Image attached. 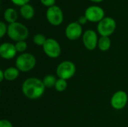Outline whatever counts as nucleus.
Wrapping results in <instances>:
<instances>
[{"label": "nucleus", "instance_id": "412c9836", "mask_svg": "<svg viewBox=\"0 0 128 127\" xmlns=\"http://www.w3.org/2000/svg\"><path fill=\"white\" fill-rule=\"evenodd\" d=\"M8 32V25L4 22L1 21L0 22V37L2 38Z\"/></svg>", "mask_w": 128, "mask_h": 127}, {"label": "nucleus", "instance_id": "aec40b11", "mask_svg": "<svg viewBox=\"0 0 128 127\" xmlns=\"http://www.w3.org/2000/svg\"><path fill=\"white\" fill-rule=\"evenodd\" d=\"M15 47H16L17 52L24 53L25 51L27 49L28 46H27V43L26 42V40H22V41L16 42L15 44Z\"/></svg>", "mask_w": 128, "mask_h": 127}, {"label": "nucleus", "instance_id": "9b49d317", "mask_svg": "<svg viewBox=\"0 0 128 127\" xmlns=\"http://www.w3.org/2000/svg\"><path fill=\"white\" fill-rule=\"evenodd\" d=\"M82 25L78 22H73L68 25L65 28V35L70 40H76L82 35Z\"/></svg>", "mask_w": 128, "mask_h": 127}, {"label": "nucleus", "instance_id": "6e6552de", "mask_svg": "<svg viewBox=\"0 0 128 127\" xmlns=\"http://www.w3.org/2000/svg\"><path fill=\"white\" fill-rule=\"evenodd\" d=\"M84 15L89 22H99L105 17V12L101 7L92 5L86 8Z\"/></svg>", "mask_w": 128, "mask_h": 127}, {"label": "nucleus", "instance_id": "7ed1b4c3", "mask_svg": "<svg viewBox=\"0 0 128 127\" xmlns=\"http://www.w3.org/2000/svg\"><path fill=\"white\" fill-rule=\"evenodd\" d=\"M37 61L36 58L31 53L24 52L17 56L15 61V67L23 73L28 72L34 68Z\"/></svg>", "mask_w": 128, "mask_h": 127}, {"label": "nucleus", "instance_id": "ddd939ff", "mask_svg": "<svg viewBox=\"0 0 128 127\" xmlns=\"http://www.w3.org/2000/svg\"><path fill=\"white\" fill-rule=\"evenodd\" d=\"M20 13L22 18H24L25 19L29 20V19H32L34 16V9L31 4H27L20 7Z\"/></svg>", "mask_w": 128, "mask_h": 127}, {"label": "nucleus", "instance_id": "423d86ee", "mask_svg": "<svg viewBox=\"0 0 128 127\" xmlns=\"http://www.w3.org/2000/svg\"><path fill=\"white\" fill-rule=\"evenodd\" d=\"M43 49L46 56L50 58H57L62 53V48L59 43L54 38H47Z\"/></svg>", "mask_w": 128, "mask_h": 127}, {"label": "nucleus", "instance_id": "f3484780", "mask_svg": "<svg viewBox=\"0 0 128 127\" xmlns=\"http://www.w3.org/2000/svg\"><path fill=\"white\" fill-rule=\"evenodd\" d=\"M42 81H43L44 85H45L46 88H50L55 87L57 79H56V77L55 76L51 75V74H48V75H46V76H45L44 77Z\"/></svg>", "mask_w": 128, "mask_h": 127}, {"label": "nucleus", "instance_id": "f03ea898", "mask_svg": "<svg viewBox=\"0 0 128 127\" xmlns=\"http://www.w3.org/2000/svg\"><path fill=\"white\" fill-rule=\"evenodd\" d=\"M28 28L21 22H14L8 25L7 34L10 39L14 41L18 42L22 40H26L28 37Z\"/></svg>", "mask_w": 128, "mask_h": 127}, {"label": "nucleus", "instance_id": "bb28decb", "mask_svg": "<svg viewBox=\"0 0 128 127\" xmlns=\"http://www.w3.org/2000/svg\"><path fill=\"white\" fill-rule=\"evenodd\" d=\"M90 1H93V2L98 3V2H101V1H104V0H90Z\"/></svg>", "mask_w": 128, "mask_h": 127}, {"label": "nucleus", "instance_id": "a878e982", "mask_svg": "<svg viewBox=\"0 0 128 127\" xmlns=\"http://www.w3.org/2000/svg\"><path fill=\"white\" fill-rule=\"evenodd\" d=\"M4 79V73L3 70H0V82H3Z\"/></svg>", "mask_w": 128, "mask_h": 127}, {"label": "nucleus", "instance_id": "2eb2a0df", "mask_svg": "<svg viewBox=\"0 0 128 127\" xmlns=\"http://www.w3.org/2000/svg\"><path fill=\"white\" fill-rule=\"evenodd\" d=\"M20 70L16 67H10L4 70V79L9 82L16 80L20 76Z\"/></svg>", "mask_w": 128, "mask_h": 127}, {"label": "nucleus", "instance_id": "f257e3e1", "mask_svg": "<svg viewBox=\"0 0 128 127\" xmlns=\"http://www.w3.org/2000/svg\"><path fill=\"white\" fill-rule=\"evenodd\" d=\"M21 89L23 95L26 98L29 100H37L44 95L46 87L43 81L40 79L30 77L22 82Z\"/></svg>", "mask_w": 128, "mask_h": 127}, {"label": "nucleus", "instance_id": "39448f33", "mask_svg": "<svg viewBox=\"0 0 128 127\" xmlns=\"http://www.w3.org/2000/svg\"><path fill=\"white\" fill-rule=\"evenodd\" d=\"M116 28V20L110 16L104 17L98 24V32L101 37H110L112 35Z\"/></svg>", "mask_w": 128, "mask_h": 127}, {"label": "nucleus", "instance_id": "a211bd4d", "mask_svg": "<svg viewBox=\"0 0 128 127\" xmlns=\"http://www.w3.org/2000/svg\"><path fill=\"white\" fill-rule=\"evenodd\" d=\"M55 89L58 92H63L64 91L68 88V82L67 80L62 79H58L55 85Z\"/></svg>", "mask_w": 128, "mask_h": 127}, {"label": "nucleus", "instance_id": "dca6fc26", "mask_svg": "<svg viewBox=\"0 0 128 127\" xmlns=\"http://www.w3.org/2000/svg\"><path fill=\"white\" fill-rule=\"evenodd\" d=\"M98 46L102 52L108 51L111 47V40L109 37H100L98 40Z\"/></svg>", "mask_w": 128, "mask_h": 127}, {"label": "nucleus", "instance_id": "20e7f679", "mask_svg": "<svg viewBox=\"0 0 128 127\" xmlns=\"http://www.w3.org/2000/svg\"><path fill=\"white\" fill-rule=\"evenodd\" d=\"M76 68L74 63L70 61H64L61 62L56 68V75L58 79L68 80L76 73Z\"/></svg>", "mask_w": 128, "mask_h": 127}, {"label": "nucleus", "instance_id": "4be33fe9", "mask_svg": "<svg viewBox=\"0 0 128 127\" xmlns=\"http://www.w3.org/2000/svg\"><path fill=\"white\" fill-rule=\"evenodd\" d=\"M10 1L15 5L20 6V7H22V6H23L25 4H28V2L30 1V0H10Z\"/></svg>", "mask_w": 128, "mask_h": 127}, {"label": "nucleus", "instance_id": "f8f14e48", "mask_svg": "<svg viewBox=\"0 0 128 127\" xmlns=\"http://www.w3.org/2000/svg\"><path fill=\"white\" fill-rule=\"evenodd\" d=\"M17 53L15 44L11 43H3L0 46V56L6 60L14 58Z\"/></svg>", "mask_w": 128, "mask_h": 127}, {"label": "nucleus", "instance_id": "393cba45", "mask_svg": "<svg viewBox=\"0 0 128 127\" xmlns=\"http://www.w3.org/2000/svg\"><path fill=\"white\" fill-rule=\"evenodd\" d=\"M88 19L86 18V16H85V15H82V16H81L80 18H79V19H78V22L82 25H85V24H86L87 23V22H88Z\"/></svg>", "mask_w": 128, "mask_h": 127}, {"label": "nucleus", "instance_id": "9d476101", "mask_svg": "<svg viewBox=\"0 0 128 127\" xmlns=\"http://www.w3.org/2000/svg\"><path fill=\"white\" fill-rule=\"evenodd\" d=\"M98 40L97 33L92 29L86 30L82 34L83 45L89 51H93L96 49L98 44Z\"/></svg>", "mask_w": 128, "mask_h": 127}, {"label": "nucleus", "instance_id": "1a4fd4ad", "mask_svg": "<svg viewBox=\"0 0 128 127\" xmlns=\"http://www.w3.org/2000/svg\"><path fill=\"white\" fill-rule=\"evenodd\" d=\"M128 103V94L124 91H116L111 97V106L116 110H122L124 109Z\"/></svg>", "mask_w": 128, "mask_h": 127}, {"label": "nucleus", "instance_id": "b1692460", "mask_svg": "<svg viewBox=\"0 0 128 127\" xmlns=\"http://www.w3.org/2000/svg\"><path fill=\"white\" fill-rule=\"evenodd\" d=\"M0 127H14L12 123L6 119H2L0 121Z\"/></svg>", "mask_w": 128, "mask_h": 127}, {"label": "nucleus", "instance_id": "5701e85b", "mask_svg": "<svg viewBox=\"0 0 128 127\" xmlns=\"http://www.w3.org/2000/svg\"><path fill=\"white\" fill-rule=\"evenodd\" d=\"M40 1L42 3V4H44V6L48 7L54 6L55 3H56V0H40Z\"/></svg>", "mask_w": 128, "mask_h": 127}, {"label": "nucleus", "instance_id": "4468645a", "mask_svg": "<svg viewBox=\"0 0 128 127\" xmlns=\"http://www.w3.org/2000/svg\"><path fill=\"white\" fill-rule=\"evenodd\" d=\"M4 19L9 24L16 22L18 19V13L16 10L12 7H8L5 9L3 14Z\"/></svg>", "mask_w": 128, "mask_h": 127}, {"label": "nucleus", "instance_id": "0eeeda50", "mask_svg": "<svg viewBox=\"0 0 128 127\" xmlns=\"http://www.w3.org/2000/svg\"><path fill=\"white\" fill-rule=\"evenodd\" d=\"M46 17L47 21L54 26L60 25L64 20V14L62 10L57 5L48 7L46 11Z\"/></svg>", "mask_w": 128, "mask_h": 127}, {"label": "nucleus", "instance_id": "6ab92c4d", "mask_svg": "<svg viewBox=\"0 0 128 127\" xmlns=\"http://www.w3.org/2000/svg\"><path fill=\"white\" fill-rule=\"evenodd\" d=\"M46 40V38L44 35L41 34H36L33 37V42L35 45L38 46H43Z\"/></svg>", "mask_w": 128, "mask_h": 127}]
</instances>
